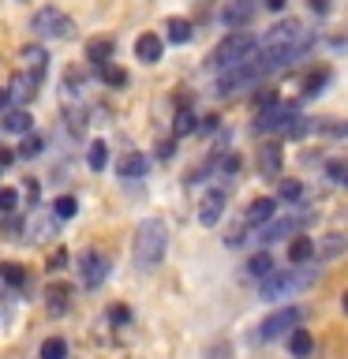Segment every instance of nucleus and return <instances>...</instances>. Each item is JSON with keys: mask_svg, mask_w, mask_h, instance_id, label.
<instances>
[{"mask_svg": "<svg viewBox=\"0 0 348 359\" xmlns=\"http://www.w3.org/2000/svg\"><path fill=\"white\" fill-rule=\"evenodd\" d=\"M311 45H314V38H311V30L303 27V22H277V27L258 41L255 56L269 75V72H277V67H288L292 60H300Z\"/></svg>", "mask_w": 348, "mask_h": 359, "instance_id": "nucleus-1", "label": "nucleus"}, {"mask_svg": "<svg viewBox=\"0 0 348 359\" xmlns=\"http://www.w3.org/2000/svg\"><path fill=\"white\" fill-rule=\"evenodd\" d=\"M165 247H168V224L161 217L139 221V229H135V243H131L135 266H139V269H154L165 258Z\"/></svg>", "mask_w": 348, "mask_h": 359, "instance_id": "nucleus-2", "label": "nucleus"}, {"mask_svg": "<svg viewBox=\"0 0 348 359\" xmlns=\"http://www.w3.org/2000/svg\"><path fill=\"white\" fill-rule=\"evenodd\" d=\"M314 277H319V269H269V273L262 277V299L277 303V299H292L296 292L311 288Z\"/></svg>", "mask_w": 348, "mask_h": 359, "instance_id": "nucleus-3", "label": "nucleus"}, {"mask_svg": "<svg viewBox=\"0 0 348 359\" xmlns=\"http://www.w3.org/2000/svg\"><path fill=\"white\" fill-rule=\"evenodd\" d=\"M255 49H258V38H255V34H229V38H225L218 49H213L210 64L225 72V67H236V64L251 60Z\"/></svg>", "mask_w": 348, "mask_h": 359, "instance_id": "nucleus-4", "label": "nucleus"}, {"mask_svg": "<svg viewBox=\"0 0 348 359\" xmlns=\"http://www.w3.org/2000/svg\"><path fill=\"white\" fill-rule=\"evenodd\" d=\"M262 75H266V67L258 64V56H251V60H243V64H236V67H225L221 79H218V94H232V90L255 86Z\"/></svg>", "mask_w": 348, "mask_h": 359, "instance_id": "nucleus-5", "label": "nucleus"}, {"mask_svg": "<svg viewBox=\"0 0 348 359\" xmlns=\"http://www.w3.org/2000/svg\"><path fill=\"white\" fill-rule=\"evenodd\" d=\"M30 30L38 34V38H67L72 34V19L64 15L60 8H41V11H34V19H30Z\"/></svg>", "mask_w": 348, "mask_h": 359, "instance_id": "nucleus-6", "label": "nucleus"}, {"mask_svg": "<svg viewBox=\"0 0 348 359\" xmlns=\"http://www.w3.org/2000/svg\"><path fill=\"white\" fill-rule=\"evenodd\" d=\"M300 325V307H281V311H274L269 318L258 325V333L251 337V341H277V337H285L288 330H296Z\"/></svg>", "mask_w": 348, "mask_h": 359, "instance_id": "nucleus-7", "label": "nucleus"}, {"mask_svg": "<svg viewBox=\"0 0 348 359\" xmlns=\"http://www.w3.org/2000/svg\"><path fill=\"white\" fill-rule=\"evenodd\" d=\"M109 277V258L101 251H83L79 255V280L86 288H101V280Z\"/></svg>", "mask_w": 348, "mask_h": 359, "instance_id": "nucleus-8", "label": "nucleus"}, {"mask_svg": "<svg viewBox=\"0 0 348 359\" xmlns=\"http://www.w3.org/2000/svg\"><path fill=\"white\" fill-rule=\"evenodd\" d=\"M255 11H258V0H229V4L221 8V22L229 30H240L255 19Z\"/></svg>", "mask_w": 348, "mask_h": 359, "instance_id": "nucleus-9", "label": "nucleus"}, {"mask_svg": "<svg viewBox=\"0 0 348 359\" xmlns=\"http://www.w3.org/2000/svg\"><path fill=\"white\" fill-rule=\"evenodd\" d=\"M225 191L221 187H213V191H206V195L199 198V224H218L221 221V213H225Z\"/></svg>", "mask_w": 348, "mask_h": 359, "instance_id": "nucleus-10", "label": "nucleus"}, {"mask_svg": "<svg viewBox=\"0 0 348 359\" xmlns=\"http://www.w3.org/2000/svg\"><path fill=\"white\" fill-rule=\"evenodd\" d=\"M19 67L34 79H45V67H49V53L41 45H22L19 49Z\"/></svg>", "mask_w": 348, "mask_h": 359, "instance_id": "nucleus-11", "label": "nucleus"}, {"mask_svg": "<svg viewBox=\"0 0 348 359\" xmlns=\"http://www.w3.org/2000/svg\"><path fill=\"white\" fill-rule=\"evenodd\" d=\"M165 53V38L161 34H139V41H135V56H139L142 64H157Z\"/></svg>", "mask_w": 348, "mask_h": 359, "instance_id": "nucleus-12", "label": "nucleus"}, {"mask_svg": "<svg viewBox=\"0 0 348 359\" xmlns=\"http://www.w3.org/2000/svg\"><path fill=\"white\" fill-rule=\"evenodd\" d=\"M303 221H307V217H281V221H266V229H262V243L285 240V236H292Z\"/></svg>", "mask_w": 348, "mask_h": 359, "instance_id": "nucleus-13", "label": "nucleus"}, {"mask_svg": "<svg viewBox=\"0 0 348 359\" xmlns=\"http://www.w3.org/2000/svg\"><path fill=\"white\" fill-rule=\"evenodd\" d=\"M45 307H49V314L56 318V314H64L67 307H72V285H49V292H45Z\"/></svg>", "mask_w": 348, "mask_h": 359, "instance_id": "nucleus-14", "label": "nucleus"}, {"mask_svg": "<svg viewBox=\"0 0 348 359\" xmlns=\"http://www.w3.org/2000/svg\"><path fill=\"white\" fill-rule=\"evenodd\" d=\"M112 53H116V41H112V38H90V41H86V60L98 64V67L109 64Z\"/></svg>", "mask_w": 348, "mask_h": 359, "instance_id": "nucleus-15", "label": "nucleus"}, {"mask_svg": "<svg viewBox=\"0 0 348 359\" xmlns=\"http://www.w3.org/2000/svg\"><path fill=\"white\" fill-rule=\"evenodd\" d=\"M274 213H277L274 198H255L251 206H247V224H266V221H274Z\"/></svg>", "mask_w": 348, "mask_h": 359, "instance_id": "nucleus-16", "label": "nucleus"}, {"mask_svg": "<svg viewBox=\"0 0 348 359\" xmlns=\"http://www.w3.org/2000/svg\"><path fill=\"white\" fill-rule=\"evenodd\" d=\"M146 168H150V161H146L142 154H128V157H120L116 172H120L123 180H139V176H146Z\"/></svg>", "mask_w": 348, "mask_h": 359, "instance_id": "nucleus-17", "label": "nucleus"}, {"mask_svg": "<svg viewBox=\"0 0 348 359\" xmlns=\"http://www.w3.org/2000/svg\"><path fill=\"white\" fill-rule=\"evenodd\" d=\"M38 86H41V79H34V75H27L22 72L19 79H15V86L8 90V97H19V101H30L34 94H38Z\"/></svg>", "mask_w": 348, "mask_h": 359, "instance_id": "nucleus-18", "label": "nucleus"}, {"mask_svg": "<svg viewBox=\"0 0 348 359\" xmlns=\"http://www.w3.org/2000/svg\"><path fill=\"white\" fill-rule=\"evenodd\" d=\"M311 348H314V341H311V333L307 330H300V325H296V330H288V352L292 355H311Z\"/></svg>", "mask_w": 348, "mask_h": 359, "instance_id": "nucleus-19", "label": "nucleus"}, {"mask_svg": "<svg viewBox=\"0 0 348 359\" xmlns=\"http://www.w3.org/2000/svg\"><path fill=\"white\" fill-rule=\"evenodd\" d=\"M258 172H266V176L281 172V150L277 146H262V150H258Z\"/></svg>", "mask_w": 348, "mask_h": 359, "instance_id": "nucleus-20", "label": "nucleus"}, {"mask_svg": "<svg viewBox=\"0 0 348 359\" xmlns=\"http://www.w3.org/2000/svg\"><path fill=\"white\" fill-rule=\"evenodd\" d=\"M165 30H168V41H173V45L191 41V22H187V19H180V15L168 19V22H165Z\"/></svg>", "mask_w": 348, "mask_h": 359, "instance_id": "nucleus-21", "label": "nucleus"}, {"mask_svg": "<svg viewBox=\"0 0 348 359\" xmlns=\"http://www.w3.org/2000/svg\"><path fill=\"white\" fill-rule=\"evenodd\" d=\"M4 131H11V135H27V131H30V112H27V109L8 112V116H4Z\"/></svg>", "mask_w": 348, "mask_h": 359, "instance_id": "nucleus-22", "label": "nucleus"}, {"mask_svg": "<svg viewBox=\"0 0 348 359\" xmlns=\"http://www.w3.org/2000/svg\"><path fill=\"white\" fill-rule=\"evenodd\" d=\"M311 258H314V243L311 240H292L288 243V262L303 266V262H311Z\"/></svg>", "mask_w": 348, "mask_h": 359, "instance_id": "nucleus-23", "label": "nucleus"}, {"mask_svg": "<svg viewBox=\"0 0 348 359\" xmlns=\"http://www.w3.org/2000/svg\"><path fill=\"white\" fill-rule=\"evenodd\" d=\"M344 236L341 232H330V236H326V240H322V247H314V255H322V258H337V255H341L344 251Z\"/></svg>", "mask_w": 348, "mask_h": 359, "instance_id": "nucleus-24", "label": "nucleus"}, {"mask_svg": "<svg viewBox=\"0 0 348 359\" xmlns=\"http://www.w3.org/2000/svg\"><path fill=\"white\" fill-rule=\"evenodd\" d=\"M0 277H4V285H11V288L27 285V269H22L19 262H4V266H0Z\"/></svg>", "mask_w": 348, "mask_h": 359, "instance_id": "nucleus-25", "label": "nucleus"}, {"mask_svg": "<svg viewBox=\"0 0 348 359\" xmlns=\"http://www.w3.org/2000/svg\"><path fill=\"white\" fill-rule=\"evenodd\" d=\"M86 165L94 168V172H101V168L109 165V146H105V142H90V150H86Z\"/></svg>", "mask_w": 348, "mask_h": 359, "instance_id": "nucleus-26", "label": "nucleus"}, {"mask_svg": "<svg viewBox=\"0 0 348 359\" xmlns=\"http://www.w3.org/2000/svg\"><path fill=\"white\" fill-rule=\"evenodd\" d=\"M269 269H274V258H269L266 251H258V255H251V262H247V273H251L255 280H262Z\"/></svg>", "mask_w": 348, "mask_h": 359, "instance_id": "nucleus-27", "label": "nucleus"}, {"mask_svg": "<svg viewBox=\"0 0 348 359\" xmlns=\"http://www.w3.org/2000/svg\"><path fill=\"white\" fill-rule=\"evenodd\" d=\"M98 75H101V83H105V86H123V83H128V72L116 67V64H101Z\"/></svg>", "mask_w": 348, "mask_h": 359, "instance_id": "nucleus-28", "label": "nucleus"}, {"mask_svg": "<svg viewBox=\"0 0 348 359\" xmlns=\"http://www.w3.org/2000/svg\"><path fill=\"white\" fill-rule=\"evenodd\" d=\"M41 150H45V139H41V135H30V131H27V139L19 142V157H38Z\"/></svg>", "mask_w": 348, "mask_h": 359, "instance_id": "nucleus-29", "label": "nucleus"}, {"mask_svg": "<svg viewBox=\"0 0 348 359\" xmlns=\"http://www.w3.org/2000/svg\"><path fill=\"white\" fill-rule=\"evenodd\" d=\"M41 359H67V344L60 337H49V341L41 344Z\"/></svg>", "mask_w": 348, "mask_h": 359, "instance_id": "nucleus-30", "label": "nucleus"}, {"mask_svg": "<svg viewBox=\"0 0 348 359\" xmlns=\"http://www.w3.org/2000/svg\"><path fill=\"white\" fill-rule=\"evenodd\" d=\"M75 210H79V202H75L72 195H60V198L53 202V213H56V217H60V221H67V217H75Z\"/></svg>", "mask_w": 348, "mask_h": 359, "instance_id": "nucleus-31", "label": "nucleus"}, {"mask_svg": "<svg viewBox=\"0 0 348 359\" xmlns=\"http://www.w3.org/2000/svg\"><path fill=\"white\" fill-rule=\"evenodd\" d=\"M15 206H19V191L15 187H0V210L15 213Z\"/></svg>", "mask_w": 348, "mask_h": 359, "instance_id": "nucleus-32", "label": "nucleus"}, {"mask_svg": "<svg viewBox=\"0 0 348 359\" xmlns=\"http://www.w3.org/2000/svg\"><path fill=\"white\" fill-rule=\"evenodd\" d=\"M53 232H56V224H53V221L45 217V213H41V217L34 221V240H49Z\"/></svg>", "mask_w": 348, "mask_h": 359, "instance_id": "nucleus-33", "label": "nucleus"}, {"mask_svg": "<svg viewBox=\"0 0 348 359\" xmlns=\"http://www.w3.org/2000/svg\"><path fill=\"white\" fill-rule=\"evenodd\" d=\"M277 191H281V198H285V202H296V198L303 195V187L296 184V180H281V187H277Z\"/></svg>", "mask_w": 348, "mask_h": 359, "instance_id": "nucleus-34", "label": "nucleus"}, {"mask_svg": "<svg viewBox=\"0 0 348 359\" xmlns=\"http://www.w3.org/2000/svg\"><path fill=\"white\" fill-rule=\"evenodd\" d=\"M269 105H277V94H274V90H262V94H255V109H258V112L269 109Z\"/></svg>", "mask_w": 348, "mask_h": 359, "instance_id": "nucleus-35", "label": "nucleus"}, {"mask_svg": "<svg viewBox=\"0 0 348 359\" xmlns=\"http://www.w3.org/2000/svg\"><path fill=\"white\" fill-rule=\"evenodd\" d=\"M326 79H330V72H319V75H311V79H307V90H303V94H319V90L326 86Z\"/></svg>", "mask_w": 348, "mask_h": 359, "instance_id": "nucleus-36", "label": "nucleus"}, {"mask_svg": "<svg viewBox=\"0 0 348 359\" xmlns=\"http://www.w3.org/2000/svg\"><path fill=\"white\" fill-rule=\"evenodd\" d=\"M191 128H195V116H191V112H180L176 116V135H187Z\"/></svg>", "mask_w": 348, "mask_h": 359, "instance_id": "nucleus-37", "label": "nucleus"}, {"mask_svg": "<svg viewBox=\"0 0 348 359\" xmlns=\"http://www.w3.org/2000/svg\"><path fill=\"white\" fill-rule=\"evenodd\" d=\"M326 172H330L333 184H344V165L341 161H330V165H326Z\"/></svg>", "mask_w": 348, "mask_h": 359, "instance_id": "nucleus-38", "label": "nucleus"}, {"mask_svg": "<svg viewBox=\"0 0 348 359\" xmlns=\"http://www.w3.org/2000/svg\"><path fill=\"white\" fill-rule=\"evenodd\" d=\"M311 11H319V15H326V11H330V0H311Z\"/></svg>", "mask_w": 348, "mask_h": 359, "instance_id": "nucleus-39", "label": "nucleus"}, {"mask_svg": "<svg viewBox=\"0 0 348 359\" xmlns=\"http://www.w3.org/2000/svg\"><path fill=\"white\" fill-rule=\"evenodd\" d=\"M64 262H67V251H56V255H53V262H49V266H53V269H60Z\"/></svg>", "mask_w": 348, "mask_h": 359, "instance_id": "nucleus-40", "label": "nucleus"}, {"mask_svg": "<svg viewBox=\"0 0 348 359\" xmlns=\"http://www.w3.org/2000/svg\"><path fill=\"white\" fill-rule=\"evenodd\" d=\"M112 318H116V322H128L131 314H128V307H112Z\"/></svg>", "mask_w": 348, "mask_h": 359, "instance_id": "nucleus-41", "label": "nucleus"}, {"mask_svg": "<svg viewBox=\"0 0 348 359\" xmlns=\"http://www.w3.org/2000/svg\"><path fill=\"white\" fill-rule=\"evenodd\" d=\"M266 4L274 8V11H281V8H285V0H266Z\"/></svg>", "mask_w": 348, "mask_h": 359, "instance_id": "nucleus-42", "label": "nucleus"}, {"mask_svg": "<svg viewBox=\"0 0 348 359\" xmlns=\"http://www.w3.org/2000/svg\"><path fill=\"white\" fill-rule=\"evenodd\" d=\"M8 101H11V97H8V90H0V109H8Z\"/></svg>", "mask_w": 348, "mask_h": 359, "instance_id": "nucleus-43", "label": "nucleus"}]
</instances>
